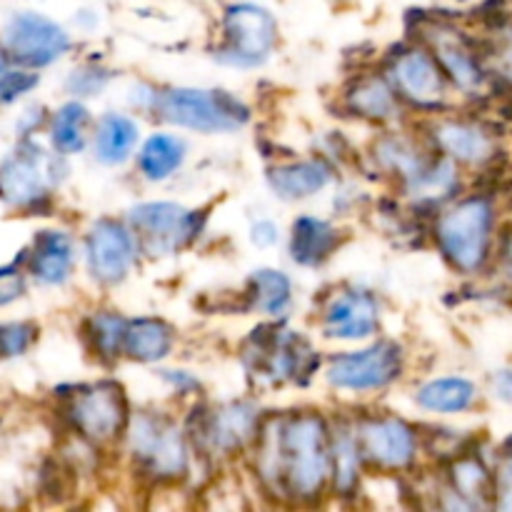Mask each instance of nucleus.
Instances as JSON below:
<instances>
[{"label":"nucleus","mask_w":512,"mask_h":512,"mask_svg":"<svg viewBox=\"0 0 512 512\" xmlns=\"http://www.w3.org/2000/svg\"><path fill=\"white\" fill-rule=\"evenodd\" d=\"M330 440L333 418L323 410L265 413L258 438L245 455L260 493L293 508L323 505L330 498L333 473Z\"/></svg>","instance_id":"f257e3e1"},{"label":"nucleus","mask_w":512,"mask_h":512,"mask_svg":"<svg viewBox=\"0 0 512 512\" xmlns=\"http://www.w3.org/2000/svg\"><path fill=\"white\" fill-rule=\"evenodd\" d=\"M78 248L85 275L100 290L120 288L143 260V250L130 225L125 218L113 215L95 218L80 235Z\"/></svg>","instance_id":"ddd939ff"},{"label":"nucleus","mask_w":512,"mask_h":512,"mask_svg":"<svg viewBox=\"0 0 512 512\" xmlns=\"http://www.w3.org/2000/svg\"><path fill=\"white\" fill-rule=\"evenodd\" d=\"M243 363L255 385L265 388L308 385L323 368L315 345L298 330L285 328V320H268L253 330L243 345Z\"/></svg>","instance_id":"20e7f679"},{"label":"nucleus","mask_w":512,"mask_h":512,"mask_svg":"<svg viewBox=\"0 0 512 512\" xmlns=\"http://www.w3.org/2000/svg\"><path fill=\"white\" fill-rule=\"evenodd\" d=\"M40 338V325L35 320H8L0 323V360L23 358Z\"/></svg>","instance_id":"2f4dec72"},{"label":"nucleus","mask_w":512,"mask_h":512,"mask_svg":"<svg viewBox=\"0 0 512 512\" xmlns=\"http://www.w3.org/2000/svg\"><path fill=\"white\" fill-rule=\"evenodd\" d=\"M38 85H40L38 70L10 65V68L0 75V105L18 103V100H23L25 95L33 93Z\"/></svg>","instance_id":"473e14b6"},{"label":"nucleus","mask_w":512,"mask_h":512,"mask_svg":"<svg viewBox=\"0 0 512 512\" xmlns=\"http://www.w3.org/2000/svg\"><path fill=\"white\" fill-rule=\"evenodd\" d=\"M350 418L368 473L398 478L413 473L423 453V435L410 420L390 410H353Z\"/></svg>","instance_id":"9d476101"},{"label":"nucleus","mask_w":512,"mask_h":512,"mask_svg":"<svg viewBox=\"0 0 512 512\" xmlns=\"http://www.w3.org/2000/svg\"><path fill=\"white\" fill-rule=\"evenodd\" d=\"M138 238L143 258H173L193 248L205 233V210L188 208L175 200H140L123 215Z\"/></svg>","instance_id":"9b49d317"},{"label":"nucleus","mask_w":512,"mask_h":512,"mask_svg":"<svg viewBox=\"0 0 512 512\" xmlns=\"http://www.w3.org/2000/svg\"><path fill=\"white\" fill-rule=\"evenodd\" d=\"M510 270H512V245H510Z\"/></svg>","instance_id":"a19ab883"},{"label":"nucleus","mask_w":512,"mask_h":512,"mask_svg":"<svg viewBox=\"0 0 512 512\" xmlns=\"http://www.w3.org/2000/svg\"><path fill=\"white\" fill-rule=\"evenodd\" d=\"M155 373H158L160 383H163L165 388L173 393V398L195 400V398H200V393H203V383H200L198 375L190 373V370L158 368Z\"/></svg>","instance_id":"f704fd0d"},{"label":"nucleus","mask_w":512,"mask_h":512,"mask_svg":"<svg viewBox=\"0 0 512 512\" xmlns=\"http://www.w3.org/2000/svg\"><path fill=\"white\" fill-rule=\"evenodd\" d=\"M133 408L128 393L115 378H100L93 383H80L63 395L60 420L65 433L78 435L93 448L110 453L118 450Z\"/></svg>","instance_id":"0eeeda50"},{"label":"nucleus","mask_w":512,"mask_h":512,"mask_svg":"<svg viewBox=\"0 0 512 512\" xmlns=\"http://www.w3.org/2000/svg\"><path fill=\"white\" fill-rule=\"evenodd\" d=\"M338 103L350 118L360 120V123L378 125V128L403 125L405 113H408V108L398 98L383 70L355 73L340 88Z\"/></svg>","instance_id":"f3484780"},{"label":"nucleus","mask_w":512,"mask_h":512,"mask_svg":"<svg viewBox=\"0 0 512 512\" xmlns=\"http://www.w3.org/2000/svg\"><path fill=\"white\" fill-rule=\"evenodd\" d=\"M283 240V228L270 218H258L250 225V243L260 250H270Z\"/></svg>","instance_id":"e433bc0d"},{"label":"nucleus","mask_w":512,"mask_h":512,"mask_svg":"<svg viewBox=\"0 0 512 512\" xmlns=\"http://www.w3.org/2000/svg\"><path fill=\"white\" fill-rule=\"evenodd\" d=\"M478 400V385L460 375H440L415 385V408L430 415H460L468 413Z\"/></svg>","instance_id":"c756f323"},{"label":"nucleus","mask_w":512,"mask_h":512,"mask_svg":"<svg viewBox=\"0 0 512 512\" xmlns=\"http://www.w3.org/2000/svg\"><path fill=\"white\" fill-rule=\"evenodd\" d=\"M380 70L408 110L438 113L448 103V78H445L435 55L428 50V45L420 43L418 38L395 45L385 55Z\"/></svg>","instance_id":"dca6fc26"},{"label":"nucleus","mask_w":512,"mask_h":512,"mask_svg":"<svg viewBox=\"0 0 512 512\" xmlns=\"http://www.w3.org/2000/svg\"><path fill=\"white\" fill-rule=\"evenodd\" d=\"M73 23H75V28L83 30V33H90V30L98 28V10H93V8L78 10V15L73 18Z\"/></svg>","instance_id":"58836bf2"},{"label":"nucleus","mask_w":512,"mask_h":512,"mask_svg":"<svg viewBox=\"0 0 512 512\" xmlns=\"http://www.w3.org/2000/svg\"><path fill=\"white\" fill-rule=\"evenodd\" d=\"M115 80V70L108 68L100 60H83L75 68L68 70L63 80V90L68 98L75 100H93L98 95H103L110 88V83Z\"/></svg>","instance_id":"7c9ffc66"},{"label":"nucleus","mask_w":512,"mask_h":512,"mask_svg":"<svg viewBox=\"0 0 512 512\" xmlns=\"http://www.w3.org/2000/svg\"><path fill=\"white\" fill-rule=\"evenodd\" d=\"M150 118L175 130L198 135H230L243 130L253 110L240 95L223 88L170 85L160 88Z\"/></svg>","instance_id":"39448f33"},{"label":"nucleus","mask_w":512,"mask_h":512,"mask_svg":"<svg viewBox=\"0 0 512 512\" xmlns=\"http://www.w3.org/2000/svg\"><path fill=\"white\" fill-rule=\"evenodd\" d=\"M418 40L428 45L453 88L463 90V93H475L483 85V68L458 30L443 23H425L420 25Z\"/></svg>","instance_id":"aec40b11"},{"label":"nucleus","mask_w":512,"mask_h":512,"mask_svg":"<svg viewBox=\"0 0 512 512\" xmlns=\"http://www.w3.org/2000/svg\"><path fill=\"white\" fill-rule=\"evenodd\" d=\"M28 280L23 258L0 265V308H8V305L23 300L28 293Z\"/></svg>","instance_id":"72a5a7b5"},{"label":"nucleus","mask_w":512,"mask_h":512,"mask_svg":"<svg viewBox=\"0 0 512 512\" xmlns=\"http://www.w3.org/2000/svg\"><path fill=\"white\" fill-rule=\"evenodd\" d=\"M143 133L140 118L130 110H105L95 118L90 135V155L103 168H123L135 158Z\"/></svg>","instance_id":"4be33fe9"},{"label":"nucleus","mask_w":512,"mask_h":512,"mask_svg":"<svg viewBox=\"0 0 512 512\" xmlns=\"http://www.w3.org/2000/svg\"><path fill=\"white\" fill-rule=\"evenodd\" d=\"M343 243L345 233L333 220L315 213H300L288 230V258L298 268L318 270L338 255Z\"/></svg>","instance_id":"412c9836"},{"label":"nucleus","mask_w":512,"mask_h":512,"mask_svg":"<svg viewBox=\"0 0 512 512\" xmlns=\"http://www.w3.org/2000/svg\"><path fill=\"white\" fill-rule=\"evenodd\" d=\"M408 353L405 345L395 338H378L360 343L350 350L323 358L325 385L340 395L353 398H375L393 390L405 378Z\"/></svg>","instance_id":"423d86ee"},{"label":"nucleus","mask_w":512,"mask_h":512,"mask_svg":"<svg viewBox=\"0 0 512 512\" xmlns=\"http://www.w3.org/2000/svg\"><path fill=\"white\" fill-rule=\"evenodd\" d=\"M8 68H10V63H8V60H5V55L0 53V75H3Z\"/></svg>","instance_id":"ea45409f"},{"label":"nucleus","mask_w":512,"mask_h":512,"mask_svg":"<svg viewBox=\"0 0 512 512\" xmlns=\"http://www.w3.org/2000/svg\"><path fill=\"white\" fill-rule=\"evenodd\" d=\"M160 85L148 83V80H138V83L130 85L128 90V108L135 115H150L153 113L155 98H158Z\"/></svg>","instance_id":"c9c22d12"},{"label":"nucleus","mask_w":512,"mask_h":512,"mask_svg":"<svg viewBox=\"0 0 512 512\" xmlns=\"http://www.w3.org/2000/svg\"><path fill=\"white\" fill-rule=\"evenodd\" d=\"M178 348V328L160 315L128 318L123 358L138 365H163Z\"/></svg>","instance_id":"393cba45"},{"label":"nucleus","mask_w":512,"mask_h":512,"mask_svg":"<svg viewBox=\"0 0 512 512\" xmlns=\"http://www.w3.org/2000/svg\"><path fill=\"white\" fill-rule=\"evenodd\" d=\"M493 390L500 400L512 403V370H500L493 378Z\"/></svg>","instance_id":"4c0bfd02"},{"label":"nucleus","mask_w":512,"mask_h":512,"mask_svg":"<svg viewBox=\"0 0 512 512\" xmlns=\"http://www.w3.org/2000/svg\"><path fill=\"white\" fill-rule=\"evenodd\" d=\"M130 470L150 488H180L190 483L198 465L183 420L168 410H133L118 445Z\"/></svg>","instance_id":"f03ea898"},{"label":"nucleus","mask_w":512,"mask_h":512,"mask_svg":"<svg viewBox=\"0 0 512 512\" xmlns=\"http://www.w3.org/2000/svg\"><path fill=\"white\" fill-rule=\"evenodd\" d=\"M280 43V25L273 10L255 0H235L220 15L215 63L235 70H258L273 58Z\"/></svg>","instance_id":"1a4fd4ad"},{"label":"nucleus","mask_w":512,"mask_h":512,"mask_svg":"<svg viewBox=\"0 0 512 512\" xmlns=\"http://www.w3.org/2000/svg\"><path fill=\"white\" fill-rule=\"evenodd\" d=\"M68 158L35 138L20 143L0 163V200L8 208L38 213L50 205L53 193L68 180Z\"/></svg>","instance_id":"6e6552de"},{"label":"nucleus","mask_w":512,"mask_h":512,"mask_svg":"<svg viewBox=\"0 0 512 512\" xmlns=\"http://www.w3.org/2000/svg\"><path fill=\"white\" fill-rule=\"evenodd\" d=\"M333 418V473H330V498L355 500L368 478V465L360 453L358 435H355L350 415H330Z\"/></svg>","instance_id":"5701e85b"},{"label":"nucleus","mask_w":512,"mask_h":512,"mask_svg":"<svg viewBox=\"0 0 512 512\" xmlns=\"http://www.w3.org/2000/svg\"><path fill=\"white\" fill-rule=\"evenodd\" d=\"M435 245L458 273H475L485 263L493 238V205L485 198L450 203L435 218Z\"/></svg>","instance_id":"f8f14e48"},{"label":"nucleus","mask_w":512,"mask_h":512,"mask_svg":"<svg viewBox=\"0 0 512 512\" xmlns=\"http://www.w3.org/2000/svg\"><path fill=\"white\" fill-rule=\"evenodd\" d=\"M320 338L328 343L360 345L383 330V300L373 288L355 283L335 285L320 298L315 313Z\"/></svg>","instance_id":"2eb2a0df"},{"label":"nucleus","mask_w":512,"mask_h":512,"mask_svg":"<svg viewBox=\"0 0 512 512\" xmlns=\"http://www.w3.org/2000/svg\"><path fill=\"white\" fill-rule=\"evenodd\" d=\"M425 130L428 133H423V138L428 140L430 148L453 160L455 165H480L493 155V143L485 130L465 120L440 118L428 123Z\"/></svg>","instance_id":"b1692460"},{"label":"nucleus","mask_w":512,"mask_h":512,"mask_svg":"<svg viewBox=\"0 0 512 512\" xmlns=\"http://www.w3.org/2000/svg\"><path fill=\"white\" fill-rule=\"evenodd\" d=\"M188 140L173 130H155L148 138L140 140L138 150H135V170L138 178L145 183H168L170 178L183 170L185 160H188Z\"/></svg>","instance_id":"bb28decb"},{"label":"nucleus","mask_w":512,"mask_h":512,"mask_svg":"<svg viewBox=\"0 0 512 512\" xmlns=\"http://www.w3.org/2000/svg\"><path fill=\"white\" fill-rule=\"evenodd\" d=\"M73 48L75 40L70 30L38 10H15L0 28V53L18 68L40 73L68 58Z\"/></svg>","instance_id":"4468645a"},{"label":"nucleus","mask_w":512,"mask_h":512,"mask_svg":"<svg viewBox=\"0 0 512 512\" xmlns=\"http://www.w3.org/2000/svg\"><path fill=\"white\" fill-rule=\"evenodd\" d=\"M263 418V408L253 398L223 400V403L193 400V410L183 425L200 463L215 468V465L245 460L258 438Z\"/></svg>","instance_id":"7ed1b4c3"},{"label":"nucleus","mask_w":512,"mask_h":512,"mask_svg":"<svg viewBox=\"0 0 512 512\" xmlns=\"http://www.w3.org/2000/svg\"><path fill=\"white\" fill-rule=\"evenodd\" d=\"M240 295L248 313L265 320H288L295 305V283L285 270L258 268L248 275Z\"/></svg>","instance_id":"a878e982"},{"label":"nucleus","mask_w":512,"mask_h":512,"mask_svg":"<svg viewBox=\"0 0 512 512\" xmlns=\"http://www.w3.org/2000/svg\"><path fill=\"white\" fill-rule=\"evenodd\" d=\"M93 123L95 115L88 103L68 98L48 115V125H45L48 145L65 158H78V155L88 153Z\"/></svg>","instance_id":"cd10ccee"},{"label":"nucleus","mask_w":512,"mask_h":512,"mask_svg":"<svg viewBox=\"0 0 512 512\" xmlns=\"http://www.w3.org/2000/svg\"><path fill=\"white\" fill-rule=\"evenodd\" d=\"M265 183L283 203H305L335 183V165L325 155L275 160L265 170Z\"/></svg>","instance_id":"6ab92c4d"},{"label":"nucleus","mask_w":512,"mask_h":512,"mask_svg":"<svg viewBox=\"0 0 512 512\" xmlns=\"http://www.w3.org/2000/svg\"><path fill=\"white\" fill-rule=\"evenodd\" d=\"M125 330L128 315L115 308H95L80 323V338L93 360H98L103 368H113L125 360Z\"/></svg>","instance_id":"c85d7f7f"},{"label":"nucleus","mask_w":512,"mask_h":512,"mask_svg":"<svg viewBox=\"0 0 512 512\" xmlns=\"http://www.w3.org/2000/svg\"><path fill=\"white\" fill-rule=\"evenodd\" d=\"M25 273L40 288H65L80 263L78 238L68 228H43L20 253Z\"/></svg>","instance_id":"a211bd4d"}]
</instances>
